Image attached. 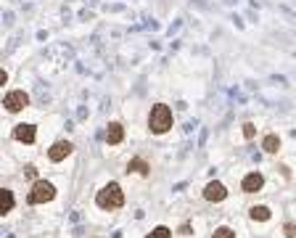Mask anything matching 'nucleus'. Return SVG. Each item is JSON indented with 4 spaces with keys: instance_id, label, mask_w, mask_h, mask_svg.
<instances>
[{
    "instance_id": "nucleus-14",
    "label": "nucleus",
    "mask_w": 296,
    "mask_h": 238,
    "mask_svg": "<svg viewBox=\"0 0 296 238\" xmlns=\"http://www.w3.org/2000/svg\"><path fill=\"white\" fill-rule=\"evenodd\" d=\"M148 238H172V233H170V228H154L151 233H148Z\"/></svg>"
},
{
    "instance_id": "nucleus-11",
    "label": "nucleus",
    "mask_w": 296,
    "mask_h": 238,
    "mask_svg": "<svg viewBox=\"0 0 296 238\" xmlns=\"http://www.w3.org/2000/svg\"><path fill=\"white\" fill-rule=\"evenodd\" d=\"M262 148H264L267 154H275L278 148H280V140H278V135H267L264 143H262Z\"/></svg>"
},
{
    "instance_id": "nucleus-4",
    "label": "nucleus",
    "mask_w": 296,
    "mask_h": 238,
    "mask_svg": "<svg viewBox=\"0 0 296 238\" xmlns=\"http://www.w3.org/2000/svg\"><path fill=\"white\" fill-rule=\"evenodd\" d=\"M26 104H30V96H26L24 90H14V93H8L3 100V106L8 112H22V108H26Z\"/></svg>"
},
{
    "instance_id": "nucleus-8",
    "label": "nucleus",
    "mask_w": 296,
    "mask_h": 238,
    "mask_svg": "<svg viewBox=\"0 0 296 238\" xmlns=\"http://www.w3.org/2000/svg\"><path fill=\"white\" fill-rule=\"evenodd\" d=\"M14 138L22 140V143H32V140H34V127H32V124H16Z\"/></svg>"
},
{
    "instance_id": "nucleus-17",
    "label": "nucleus",
    "mask_w": 296,
    "mask_h": 238,
    "mask_svg": "<svg viewBox=\"0 0 296 238\" xmlns=\"http://www.w3.org/2000/svg\"><path fill=\"white\" fill-rule=\"evenodd\" d=\"M286 236H288V238H294V236H296V228H294L291 222H288V225H286Z\"/></svg>"
},
{
    "instance_id": "nucleus-3",
    "label": "nucleus",
    "mask_w": 296,
    "mask_h": 238,
    "mask_svg": "<svg viewBox=\"0 0 296 238\" xmlns=\"http://www.w3.org/2000/svg\"><path fill=\"white\" fill-rule=\"evenodd\" d=\"M56 196V188L50 186V182L45 180H37L32 190H30V204H45V201H50Z\"/></svg>"
},
{
    "instance_id": "nucleus-6",
    "label": "nucleus",
    "mask_w": 296,
    "mask_h": 238,
    "mask_svg": "<svg viewBox=\"0 0 296 238\" xmlns=\"http://www.w3.org/2000/svg\"><path fill=\"white\" fill-rule=\"evenodd\" d=\"M69 154H72V143L61 140V143H56L53 148L48 151V156H50V162H61V159H66Z\"/></svg>"
},
{
    "instance_id": "nucleus-2",
    "label": "nucleus",
    "mask_w": 296,
    "mask_h": 238,
    "mask_svg": "<svg viewBox=\"0 0 296 238\" xmlns=\"http://www.w3.org/2000/svg\"><path fill=\"white\" fill-rule=\"evenodd\" d=\"M170 127H172V112H170V106H164V104L154 106L151 108V130L156 135H162V132L170 130Z\"/></svg>"
},
{
    "instance_id": "nucleus-15",
    "label": "nucleus",
    "mask_w": 296,
    "mask_h": 238,
    "mask_svg": "<svg viewBox=\"0 0 296 238\" xmlns=\"http://www.w3.org/2000/svg\"><path fill=\"white\" fill-rule=\"evenodd\" d=\"M214 238H236V233L230 228H217L214 230Z\"/></svg>"
},
{
    "instance_id": "nucleus-1",
    "label": "nucleus",
    "mask_w": 296,
    "mask_h": 238,
    "mask_svg": "<svg viewBox=\"0 0 296 238\" xmlns=\"http://www.w3.org/2000/svg\"><path fill=\"white\" fill-rule=\"evenodd\" d=\"M96 201H98L100 209H119L124 204V194H122V188H119L116 182H108L104 190H98Z\"/></svg>"
},
{
    "instance_id": "nucleus-13",
    "label": "nucleus",
    "mask_w": 296,
    "mask_h": 238,
    "mask_svg": "<svg viewBox=\"0 0 296 238\" xmlns=\"http://www.w3.org/2000/svg\"><path fill=\"white\" fill-rule=\"evenodd\" d=\"M252 217L254 220H270V209H267V206H254L252 209Z\"/></svg>"
},
{
    "instance_id": "nucleus-5",
    "label": "nucleus",
    "mask_w": 296,
    "mask_h": 238,
    "mask_svg": "<svg viewBox=\"0 0 296 238\" xmlns=\"http://www.w3.org/2000/svg\"><path fill=\"white\" fill-rule=\"evenodd\" d=\"M225 196H228V190H225L222 182H209L206 190H204V198H206V201H222Z\"/></svg>"
},
{
    "instance_id": "nucleus-16",
    "label": "nucleus",
    "mask_w": 296,
    "mask_h": 238,
    "mask_svg": "<svg viewBox=\"0 0 296 238\" xmlns=\"http://www.w3.org/2000/svg\"><path fill=\"white\" fill-rule=\"evenodd\" d=\"M254 132H256L254 124H244V135H246V138H254Z\"/></svg>"
},
{
    "instance_id": "nucleus-10",
    "label": "nucleus",
    "mask_w": 296,
    "mask_h": 238,
    "mask_svg": "<svg viewBox=\"0 0 296 238\" xmlns=\"http://www.w3.org/2000/svg\"><path fill=\"white\" fill-rule=\"evenodd\" d=\"M14 209V194L11 190H0V214H8Z\"/></svg>"
},
{
    "instance_id": "nucleus-12",
    "label": "nucleus",
    "mask_w": 296,
    "mask_h": 238,
    "mask_svg": "<svg viewBox=\"0 0 296 238\" xmlns=\"http://www.w3.org/2000/svg\"><path fill=\"white\" fill-rule=\"evenodd\" d=\"M130 170L140 172V175H148V164L143 159H132V162H130Z\"/></svg>"
},
{
    "instance_id": "nucleus-9",
    "label": "nucleus",
    "mask_w": 296,
    "mask_h": 238,
    "mask_svg": "<svg viewBox=\"0 0 296 238\" xmlns=\"http://www.w3.org/2000/svg\"><path fill=\"white\" fill-rule=\"evenodd\" d=\"M262 175H259V172H252V175H246L244 178V190H246V194H256V190L259 188H262Z\"/></svg>"
},
{
    "instance_id": "nucleus-7",
    "label": "nucleus",
    "mask_w": 296,
    "mask_h": 238,
    "mask_svg": "<svg viewBox=\"0 0 296 238\" xmlns=\"http://www.w3.org/2000/svg\"><path fill=\"white\" fill-rule=\"evenodd\" d=\"M122 138H124L122 124H119V122H111L108 130H106V143H108V146H116V143H122Z\"/></svg>"
}]
</instances>
